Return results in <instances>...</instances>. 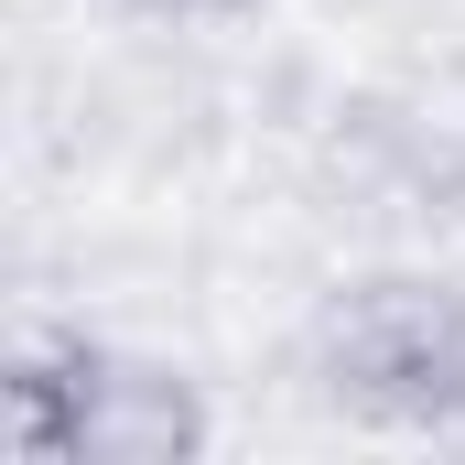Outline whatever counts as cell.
Returning <instances> with one entry per match:
<instances>
[{
    "label": "cell",
    "mask_w": 465,
    "mask_h": 465,
    "mask_svg": "<svg viewBox=\"0 0 465 465\" xmlns=\"http://www.w3.org/2000/svg\"><path fill=\"white\" fill-rule=\"evenodd\" d=\"M98 347L65 336V325H22L11 347V379H0V411H11V455L22 465H54L65 455V422H76V390H87Z\"/></svg>",
    "instance_id": "3"
},
{
    "label": "cell",
    "mask_w": 465,
    "mask_h": 465,
    "mask_svg": "<svg viewBox=\"0 0 465 465\" xmlns=\"http://www.w3.org/2000/svg\"><path fill=\"white\" fill-rule=\"evenodd\" d=\"M195 455H206V401H195V379L98 347L54 465H195Z\"/></svg>",
    "instance_id": "2"
},
{
    "label": "cell",
    "mask_w": 465,
    "mask_h": 465,
    "mask_svg": "<svg viewBox=\"0 0 465 465\" xmlns=\"http://www.w3.org/2000/svg\"><path fill=\"white\" fill-rule=\"evenodd\" d=\"M152 11H238V0H152Z\"/></svg>",
    "instance_id": "4"
},
{
    "label": "cell",
    "mask_w": 465,
    "mask_h": 465,
    "mask_svg": "<svg viewBox=\"0 0 465 465\" xmlns=\"http://www.w3.org/2000/svg\"><path fill=\"white\" fill-rule=\"evenodd\" d=\"M325 390L379 422H455L465 411V292L422 271H368L325 303L314 336Z\"/></svg>",
    "instance_id": "1"
}]
</instances>
